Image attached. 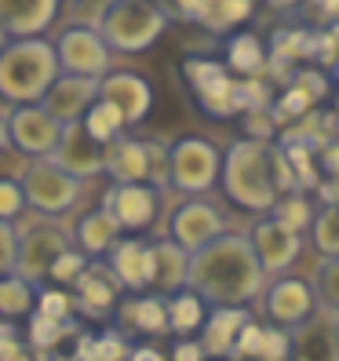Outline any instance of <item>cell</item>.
<instances>
[{
    "mask_svg": "<svg viewBox=\"0 0 339 361\" xmlns=\"http://www.w3.org/2000/svg\"><path fill=\"white\" fill-rule=\"evenodd\" d=\"M263 285L266 274L248 238L238 230H226L216 241L190 252L186 288H194L208 307H248L252 300H259Z\"/></svg>",
    "mask_w": 339,
    "mask_h": 361,
    "instance_id": "1",
    "label": "cell"
},
{
    "mask_svg": "<svg viewBox=\"0 0 339 361\" xmlns=\"http://www.w3.org/2000/svg\"><path fill=\"white\" fill-rule=\"evenodd\" d=\"M270 146L273 142H256V139H234L223 150L219 164V190L223 197L252 216H266L278 201V186L270 172Z\"/></svg>",
    "mask_w": 339,
    "mask_h": 361,
    "instance_id": "2",
    "label": "cell"
},
{
    "mask_svg": "<svg viewBox=\"0 0 339 361\" xmlns=\"http://www.w3.org/2000/svg\"><path fill=\"white\" fill-rule=\"evenodd\" d=\"M55 77H58V59L51 40L23 37V40H8L0 48V99L8 106L40 102Z\"/></svg>",
    "mask_w": 339,
    "mask_h": 361,
    "instance_id": "3",
    "label": "cell"
},
{
    "mask_svg": "<svg viewBox=\"0 0 339 361\" xmlns=\"http://www.w3.org/2000/svg\"><path fill=\"white\" fill-rule=\"evenodd\" d=\"M168 23L172 18H168V8L161 0H102L92 26L99 30L110 51L142 55L161 40Z\"/></svg>",
    "mask_w": 339,
    "mask_h": 361,
    "instance_id": "4",
    "label": "cell"
},
{
    "mask_svg": "<svg viewBox=\"0 0 339 361\" xmlns=\"http://www.w3.org/2000/svg\"><path fill=\"white\" fill-rule=\"evenodd\" d=\"M223 150L208 135H175L168 139V186L183 197H204L219 183Z\"/></svg>",
    "mask_w": 339,
    "mask_h": 361,
    "instance_id": "5",
    "label": "cell"
},
{
    "mask_svg": "<svg viewBox=\"0 0 339 361\" xmlns=\"http://www.w3.org/2000/svg\"><path fill=\"white\" fill-rule=\"evenodd\" d=\"M18 186H23L26 208L48 219L70 216L84 197V183L73 179L70 172H62L48 157H30L23 164V172H18Z\"/></svg>",
    "mask_w": 339,
    "mask_h": 361,
    "instance_id": "6",
    "label": "cell"
},
{
    "mask_svg": "<svg viewBox=\"0 0 339 361\" xmlns=\"http://www.w3.org/2000/svg\"><path fill=\"white\" fill-rule=\"evenodd\" d=\"M18 226V245H15V270L18 278H26L30 285H44L48 278V267L58 252H66L73 245L70 238V226L62 219H48V216H33L26 223H15Z\"/></svg>",
    "mask_w": 339,
    "mask_h": 361,
    "instance_id": "7",
    "label": "cell"
},
{
    "mask_svg": "<svg viewBox=\"0 0 339 361\" xmlns=\"http://www.w3.org/2000/svg\"><path fill=\"white\" fill-rule=\"evenodd\" d=\"M230 223L223 216V208L208 197H183L164 219V233L172 245H179L183 252H197L201 245L216 241L219 233H226Z\"/></svg>",
    "mask_w": 339,
    "mask_h": 361,
    "instance_id": "8",
    "label": "cell"
},
{
    "mask_svg": "<svg viewBox=\"0 0 339 361\" xmlns=\"http://www.w3.org/2000/svg\"><path fill=\"white\" fill-rule=\"evenodd\" d=\"M51 48L58 59V73L92 77V80H99L110 70V59H113V51L106 48V40L99 37V30L92 23H70L66 30H58Z\"/></svg>",
    "mask_w": 339,
    "mask_h": 361,
    "instance_id": "9",
    "label": "cell"
},
{
    "mask_svg": "<svg viewBox=\"0 0 339 361\" xmlns=\"http://www.w3.org/2000/svg\"><path fill=\"white\" fill-rule=\"evenodd\" d=\"M259 307H263L266 325H278V329L292 332L295 325H303L317 310V292H314L310 278L278 274V278H266V285L259 292Z\"/></svg>",
    "mask_w": 339,
    "mask_h": 361,
    "instance_id": "10",
    "label": "cell"
},
{
    "mask_svg": "<svg viewBox=\"0 0 339 361\" xmlns=\"http://www.w3.org/2000/svg\"><path fill=\"white\" fill-rule=\"evenodd\" d=\"M8 142L11 150H18L26 161L30 157H51L55 142L62 135V124L44 110L40 102H23V106H8Z\"/></svg>",
    "mask_w": 339,
    "mask_h": 361,
    "instance_id": "11",
    "label": "cell"
},
{
    "mask_svg": "<svg viewBox=\"0 0 339 361\" xmlns=\"http://www.w3.org/2000/svg\"><path fill=\"white\" fill-rule=\"evenodd\" d=\"M245 238H248L252 252H256V259H259L266 278L288 274V267L300 259V252H303V233L288 230L285 223H278L273 216H256L252 226L245 230Z\"/></svg>",
    "mask_w": 339,
    "mask_h": 361,
    "instance_id": "12",
    "label": "cell"
},
{
    "mask_svg": "<svg viewBox=\"0 0 339 361\" xmlns=\"http://www.w3.org/2000/svg\"><path fill=\"white\" fill-rule=\"evenodd\" d=\"M99 204L117 219L124 233H142L161 216V190L150 183H113Z\"/></svg>",
    "mask_w": 339,
    "mask_h": 361,
    "instance_id": "13",
    "label": "cell"
},
{
    "mask_svg": "<svg viewBox=\"0 0 339 361\" xmlns=\"http://www.w3.org/2000/svg\"><path fill=\"white\" fill-rule=\"evenodd\" d=\"M121 281L113 278V270L102 259H92L80 270V278L70 285V300H73V314L92 317V322H110L117 303H121Z\"/></svg>",
    "mask_w": 339,
    "mask_h": 361,
    "instance_id": "14",
    "label": "cell"
},
{
    "mask_svg": "<svg viewBox=\"0 0 339 361\" xmlns=\"http://www.w3.org/2000/svg\"><path fill=\"white\" fill-rule=\"evenodd\" d=\"M99 99H106L110 106H117V114L124 117L128 128L142 124L154 110V84L146 80L139 70H106L99 77Z\"/></svg>",
    "mask_w": 339,
    "mask_h": 361,
    "instance_id": "15",
    "label": "cell"
},
{
    "mask_svg": "<svg viewBox=\"0 0 339 361\" xmlns=\"http://www.w3.org/2000/svg\"><path fill=\"white\" fill-rule=\"evenodd\" d=\"M288 361H339V314L317 303L307 322L288 332Z\"/></svg>",
    "mask_w": 339,
    "mask_h": 361,
    "instance_id": "16",
    "label": "cell"
},
{
    "mask_svg": "<svg viewBox=\"0 0 339 361\" xmlns=\"http://www.w3.org/2000/svg\"><path fill=\"white\" fill-rule=\"evenodd\" d=\"M48 161L58 164L62 172H70L73 179L88 183V179L106 172V146H99L88 132H84L80 121L77 124H62V135H58Z\"/></svg>",
    "mask_w": 339,
    "mask_h": 361,
    "instance_id": "17",
    "label": "cell"
},
{
    "mask_svg": "<svg viewBox=\"0 0 339 361\" xmlns=\"http://www.w3.org/2000/svg\"><path fill=\"white\" fill-rule=\"evenodd\" d=\"M102 263L113 270L124 292H154V248L139 233H124L102 256Z\"/></svg>",
    "mask_w": 339,
    "mask_h": 361,
    "instance_id": "18",
    "label": "cell"
},
{
    "mask_svg": "<svg viewBox=\"0 0 339 361\" xmlns=\"http://www.w3.org/2000/svg\"><path fill=\"white\" fill-rule=\"evenodd\" d=\"M110 322H113V329H121L128 339L132 336L161 339V336H168L164 295L161 292H124Z\"/></svg>",
    "mask_w": 339,
    "mask_h": 361,
    "instance_id": "19",
    "label": "cell"
},
{
    "mask_svg": "<svg viewBox=\"0 0 339 361\" xmlns=\"http://www.w3.org/2000/svg\"><path fill=\"white\" fill-rule=\"evenodd\" d=\"M252 317H256L252 307H208V317L197 332L208 361H234V343Z\"/></svg>",
    "mask_w": 339,
    "mask_h": 361,
    "instance_id": "20",
    "label": "cell"
},
{
    "mask_svg": "<svg viewBox=\"0 0 339 361\" xmlns=\"http://www.w3.org/2000/svg\"><path fill=\"white\" fill-rule=\"evenodd\" d=\"M95 99H99V80L73 77V73H58L51 80V88L44 92V99H40V106H44V110L58 124H77Z\"/></svg>",
    "mask_w": 339,
    "mask_h": 361,
    "instance_id": "21",
    "label": "cell"
},
{
    "mask_svg": "<svg viewBox=\"0 0 339 361\" xmlns=\"http://www.w3.org/2000/svg\"><path fill=\"white\" fill-rule=\"evenodd\" d=\"M62 0H0V30L11 40L44 37L58 18Z\"/></svg>",
    "mask_w": 339,
    "mask_h": 361,
    "instance_id": "22",
    "label": "cell"
},
{
    "mask_svg": "<svg viewBox=\"0 0 339 361\" xmlns=\"http://www.w3.org/2000/svg\"><path fill=\"white\" fill-rule=\"evenodd\" d=\"M113 183H150V150H146V135L124 132L106 146V172Z\"/></svg>",
    "mask_w": 339,
    "mask_h": 361,
    "instance_id": "23",
    "label": "cell"
},
{
    "mask_svg": "<svg viewBox=\"0 0 339 361\" xmlns=\"http://www.w3.org/2000/svg\"><path fill=\"white\" fill-rule=\"evenodd\" d=\"M70 238H73V245H77L88 259H102L106 252H110V248L124 238V230L117 226V219H113L102 204H95V208L84 212V216L73 219Z\"/></svg>",
    "mask_w": 339,
    "mask_h": 361,
    "instance_id": "24",
    "label": "cell"
},
{
    "mask_svg": "<svg viewBox=\"0 0 339 361\" xmlns=\"http://www.w3.org/2000/svg\"><path fill=\"white\" fill-rule=\"evenodd\" d=\"M234 361H288V332L252 317L234 343Z\"/></svg>",
    "mask_w": 339,
    "mask_h": 361,
    "instance_id": "25",
    "label": "cell"
},
{
    "mask_svg": "<svg viewBox=\"0 0 339 361\" xmlns=\"http://www.w3.org/2000/svg\"><path fill=\"white\" fill-rule=\"evenodd\" d=\"M266 59H270V51L259 33H230L223 44V66L234 77H263Z\"/></svg>",
    "mask_w": 339,
    "mask_h": 361,
    "instance_id": "26",
    "label": "cell"
},
{
    "mask_svg": "<svg viewBox=\"0 0 339 361\" xmlns=\"http://www.w3.org/2000/svg\"><path fill=\"white\" fill-rule=\"evenodd\" d=\"M154 248V292L172 295L179 288H186V274H190V252H183L179 245H172L168 238L150 241Z\"/></svg>",
    "mask_w": 339,
    "mask_h": 361,
    "instance_id": "27",
    "label": "cell"
},
{
    "mask_svg": "<svg viewBox=\"0 0 339 361\" xmlns=\"http://www.w3.org/2000/svg\"><path fill=\"white\" fill-rule=\"evenodd\" d=\"M164 314H168V336H197L208 317V303L194 288H179L164 295Z\"/></svg>",
    "mask_w": 339,
    "mask_h": 361,
    "instance_id": "28",
    "label": "cell"
},
{
    "mask_svg": "<svg viewBox=\"0 0 339 361\" xmlns=\"http://www.w3.org/2000/svg\"><path fill=\"white\" fill-rule=\"evenodd\" d=\"M194 95V106L211 117V121H230V117H238V77L234 73H223L216 80H208L201 84L197 92H190Z\"/></svg>",
    "mask_w": 339,
    "mask_h": 361,
    "instance_id": "29",
    "label": "cell"
},
{
    "mask_svg": "<svg viewBox=\"0 0 339 361\" xmlns=\"http://www.w3.org/2000/svg\"><path fill=\"white\" fill-rule=\"evenodd\" d=\"M252 11H256V0H204L201 15H197V26L204 33H234L238 26H245Z\"/></svg>",
    "mask_w": 339,
    "mask_h": 361,
    "instance_id": "30",
    "label": "cell"
},
{
    "mask_svg": "<svg viewBox=\"0 0 339 361\" xmlns=\"http://www.w3.org/2000/svg\"><path fill=\"white\" fill-rule=\"evenodd\" d=\"M266 51L270 59H281V62H314V30L310 26H278L266 40Z\"/></svg>",
    "mask_w": 339,
    "mask_h": 361,
    "instance_id": "31",
    "label": "cell"
},
{
    "mask_svg": "<svg viewBox=\"0 0 339 361\" xmlns=\"http://www.w3.org/2000/svg\"><path fill=\"white\" fill-rule=\"evenodd\" d=\"M37 307V285H30L18 274H0V317L4 322H23Z\"/></svg>",
    "mask_w": 339,
    "mask_h": 361,
    "instance_id": "32",
    "label": "cell"
},
{
    "mask_svg": "<svg viewBox=\"0 0 339 361\" xmlns=\"http://www.w3.org/2000/svg\"><path fill=\"white\" fill-rule=\"evenodd\" d=\"M80 332V322H51V317H40V314H30V325H26V347L33 354L40 350H58L66 347V339H73Z\"/></svg>",
    "mask_w": 339,
    "mask_h": 361,
    "instance_id": "33",
    "label": "cell"
},
{
    "mask_svg": "<svg viewBox=\"0 0 339 361\" xmlns=\"http://www.w3.org/2000/svg\"><path fill=\"white\" fill-rule=\"evenodd\" d=\"M80 128L88 132L99 146H110L113 139H121L124 132H128V124H124V117L117 114V106H110L106 99H95L88 110H84Z\"/></svg>",
    "mask_w": 339,
    "mask_h": 361,
    "instance_id": "34",
    "label": "cell"
},
{
    "mask_svg": "<svg viewBox=\"0 0 339 361\" xmlns=\"http://www.w3.org/2000/svg\"><path fill=\"white\" fill-rule=\"evenodd\" d=\"M310 245L321 252V259H339V204H321L310 219Z\"/></svg>",
    "mask_w": 339,
    "mask_h": 361,
    "instance_id": "35",
    "label": "cell"
},
{
    "mask_svg": "<svg viewBox=\"0 0 339 361\" xmlns=\"http://www.w3.org/2000/svg\"><path fill=\"white\" fill-rule=\"evenodd\" d=\"M314 212H317V208H314L310 194H303V190H292V194H281L278 201H273V208L266 212V216H273L278 223H285V226L295 230V233H307Z\"/></svg>",
    "mask_w": 339,
    "mask_h": 361,
    "instance_id": "36",
    "label": "cell"
},
{
    "mask_svg": "<svg viewBox=\"0 0 339 361\" xmlns=\"http://www.w3.org/2000/svg\"><path fill=\"white\" fill-rule=\"evenodd\" d=\"M278 146L285 150L300 190H303V194H310V190L321 183V179H317V150H310V146H303V142H278Z\"/></svg>",
    "mask_w": 339,
    "mask_h": 361,
    "instance_id": "37",
    "label": "cell"
},
{
    "mask_svg": "<svg viewBox=\"0 0 339 361\" xmlns=\"http://www.w3.org/2000/svg\"><path fill=\"white\" fill-rule=\"evenodd\" d=\"M33 314L51 317V322H77V314H73V300H70V288L40 285V288H37V307H33Z\"/></svg>",
    "mask_w": 339,
    "mask_h": 361,
    "instance_id": "38",
    "label": "cell"
},
{
    "mask_svg": "<svg viewBox=\"0 0 339 361\" xmlns=\"http://www.w3.org/2000/svg\"><path fill=\"white\" fill-rule=\"evenodd\" d=\"M273 106V84L266 77H238V117Z\"/></svg>",
    "mask_w": 339,
    "mask_h": 361,
    "instance_id": "39",
    "label": "cell"
},
{
    "mask_svg": "<svg viewBox=\"0 0 339 361\" xmlns=\"http://www.w3.org/2000/svg\"><path fill=\"white\" fill-rule=\"evenodd\" d=\"M179 73H183V80H186V88L197 92L201 84L216 80V77H223V73H230V70L223 66V59H216V55H186L183 66H179Z\"/></svg>",
    "mask_w": 339,
    "mask_h": 361,
    "instance_id": "40",
    "label": "cell"
},
{
    "mask_svg": "<svg viewBox=\"0 0 339 361\" xmlns=\"http://www.w3.org/2000/svg\"><path fill=\"white\" fill-rule=\"evenodd\" d=\"M92 259L84 256V252L77 248V245H70L66 252H58V256L51 259V267H48V278L44 281H51V285H58V288H70L77 278H80V270L88 267Z\"/></svg>",
    "mask_w": 339,
    "mask_h": 361,
    "instance_id": "41",
    "label": "cell"
},
{
    "mask_svg": "<svg viewBox=\"0 0 339 361\" xmlns=\"http://www.w3.org/2000/svg\"><path fill=\"white\" fill-rule=\"evenodd\" d=\"M310 285L317 292V303L339 314V259H321V263H317Z\"/></svg>",
    "mask_w": 339,
    "mask_h": 361,
    "instance_id": "42",
    "label": "cell"
},
{
    "mask_svg": "<svg viewBox=\"0 0 339 361\" xmlns=\"http://www.w3.org/2000/svg\"><path fill=\"white\" fill-rule=\"evenodd\" d=\"M23 212H26V197H23V186H18V176H0V219L18 223Z\"/></svg>",
    "mask_w": 339,
    "mask_h": 361,
    "instance_id": "43",
    "label": "cell"
},
{
    "mask_svg": "<svg viewBox=\"0 0 339 361\" xmlns=\"http://www.w3.org/2000/svg\"><path fill=\"white\" fill-rule=\"evenodd\" d=\"M292 88H300L314 106L321 102V99H328V88H332V80H328V73L325 70H295V77H292Z\"/></svg>",
    "mask_w": 339,
    "mask_h": 361,
    "instance_id": "44",
    "label": "cell"
},
{
    "mask_svg": "<svg viewBox=\"0 0 339 361\" xmlns=\"http://www.w3.org/2000/svg\"><path fill=\"white\" fill-rule=\"evenodd\" d=\"M245 121V139H256V142H278V121H273L270 110H256V114H241Z\"/></svg>",
    "mask_w": 339,
    "mask_h": 361,
    "instance_id": "45",
    "label": "cell"
},
{
    "mask_svg": "<svg viewBox=\"0 0 339 361\" xmlns=\"http://www.w3.org/2000/svg\"><path fill=\"white\" fill-rule=\"evenodd\" d=\"M23 350H30L23 329H18L15 322H4V317H0V361H11V357H18Z\"/></svg>",
    "mask_w": 339,
    "mask_h": 361,
    "instance_id": "46",
    "label": "cell"
},
{
    "mask_svg": "<svg viewBox=\"0 0 339 361\" xmlns=\"http://www.w3.org/2000/svg\"><path fill=\"white\" fill-rule=\"evenodd\" d=\"M15 245H18V226L0 219V274L15 270Z\"/></svg>",
    "mask_w": 339,
    "mask_h": 361,
    "instance_id": "47",
    "label": "cell"
},
{
    "mask_svg": "<svg viewBox=\"0 0 339 361\" xmlns=\"http://www.w3.org/2000/svg\"><path fill=\"white\" fill-rule=\"evenodd\" d=\"M168 361H208V354L197 336H175L172 350H168Z\"/></svg>",
    "mask_w": 339,
    "mask_h": 361,
    "instance_id": "48",
    "label": "cell"
},
{
    "mask_svg": "<svg viewBox=\"0 0 339 361\" xmlns=\"http://www.w3.org/2000/svg\"><path fill=\"white\" fill-rule=\"evenodd\" d=\"M317 168L325 172V179H339V135L317 150Z\"/></svg>",
    "mask_w": 339,
    "mask_h": 361,
    "instance_id": "49",
    "label": "cell"
},
{
    "mask_svg": "<svg viewBox=\"0 0 339 361\" xmlns=\"http://www.w3.org/2000/svg\"><path fill=\"white\" fill-rule=\"evenodd\" d=\"M201 4H204V0H172V8H168V18H183V23H197Z\"/></svg>",
    "mask_w": 339,
    "mask_h": 361,
    "instance_id": "50",
    "label": "cell"
},
{
    "mask_svg": "<svg viewBox=\"0 0 339 361\" xmlns=\"http://www.w3.org/2000/svg\"><path fill=\"white\" fill-rule=\"evenodd\" d=\"M124 361H168V354L157 343H132V350H128Z\"/></svg>",
    "mask_w": 339,
    "mask_h": 361,
    "instance_id": "51",
    "label": "cell"
},
{
    "mask_svg": "<svg viewBox=\"0 0 339 361\" xmlns=\"http://www.w3.org/2000/svg\"><path fill=\"white\" fill-rule=\"evenodd\" d=\"M314 190H317V201L321 204H339V179H321Z\"/></svg>",
    "mask_w": 339,
    "mask_h": 361,
    "instance_id": "52",
    "label": "cell"
},
{
    "mask_svg": "<svg viewBox=\"0 0 339 361\" xmlns=\"http://www.w3.org/2000/svg\"><path fill=\"white\" fill-rule=\"evenodd\" d=\"M310 4L325 15V23H332V18H339V0H310Z\"/></svg>",
    "mask_w": 339,
    "mask_h": 361,
    "instance_id": "53",
    "label": "cell"
},
{
    "mask_svg": "<svg viewBox=\"0 0 339 361\" xmlns=\"http://www.w3.org/2000/svg\"><path fill=\"white\" fill-rule=\"evenodd\" d=\"M266 8H273V11H292V8H300V4H307V0H263Z\"/></svg>",
    "mask_w": 339,
    "mask_h": 361,
    "instance_id": "54",
    "label": "cell"
},
{
    "mask_svg": "<svg viewBox=\"0 0 339 361\" xmlns=\"http://www.w3.org/2000/svg\"><path fill=\"white\" fill-rule=\"evenodd\" d=\"M37 361H70V354H62V347L58 350H40Z\"/></svg>",
    "mask_w": 339,
    "mask_h": 361,
    "instance_id": "55",
    "label": "cell"
},
{
    "mask_svg": "<svg viewBox=\"0 0 339 361\" xmlns=\"http://www.w3.org/2000/svg\"><path fill=\"white\" fill-rule=\"evenodd\" d=\"M4 150H11V142H8V117L0 114V154Z\"/></svg>",
    "mask_w": 339,
    "mask_h": 361,
    "instance_id": "56",
    "label": "cell"
},
{
    "mask_svg": "<svg viewBox=\"0 0 339 361\" xmlns=\"http://www.w3.org/2000/svg\"><path fill=\"white\" fill-rule=\"evenodd\" d=\"M325 33L335 40V44H339V18H332V23H325Z\"/></svg>",
    "mask_w": 339,
    "mask_h": 361,
    "instance_id": "57",
    "label": "cell"
},
{
    "mask_svg": "<svg viewBox=\"0 0 339 361\" xmlns=\"http://www.w3.org/2000/svg\"><path fill=\"white\" fill-rule=\"evenodd\" d=\"M11 361H37V354H33V350H23V354L11 357Z\"/></svg>",
    "mask_w": 339,
    "mask_h": 361,
    "instance_id": "58",
    "label": "cell"
},
{
    "mask_svg": "<svg viewBox=\"0 0 339 361\" xmlns=\"http://www.w3.org/2000/svg\"><path fill=\"white\" fill-rule=\"evenodd\" d=\"M8 40H11V37H8L4 30H0V48H4V44H8Z\"/></svg>",
    "mask_w": 339,
    "mask_h": 361,
    "instance_id": "59",
    "label": "cell"
},
{
    "mask_svg": "<svg viewBox=\"0 0 339 361\" xmlns=\"http://www.w3.org/2000/svg\"><path fill=\"white\" fill-rule=\"evenodd\" d=\"M332 70H335V77H339V59H335V66H332Z\"/></svg>",
    "mask_w": 339,
    "mask_h": 361,
    "instance_id": "60",
    "label": "cell"
},
{
    "mask_svg": "<svg viewBox=\"0 0 339 361\" xmlns=\"http://www.w3.org/2000/svg\"><path fill=\"white\" fill-rule=\"evenodd\" d=\"M335 121H339V102H335Z\"/></svg>",
    "mask_w": 339,
    "mask_h": 361,
    "instance_id": "61",
    "label": "cell"
}]
</instances>
